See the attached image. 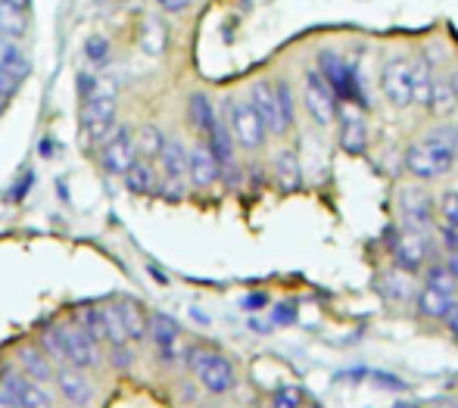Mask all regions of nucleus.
Here are the masks:
<instances>
[{
	"label": "nucleus",
	"mask_w": 458,
	"mask_h": 408,
	"mask_svg": "<svg viewBox=\"0 0 458 408\" xmlns=\"http://www.w3.org/2000/svg\"><path fill=\"white\" fill-rule=\"evenodd\" d=\"M428 284H430V287H437V290H446V293H455V290H458L455 277L449 275L446 265H434V268L428 271Z\"/></svg>",
	"instance_id": "obj_38"
},
{
	"label": "nucleus",
	"mask_w": 458,
	"mask_h": 408,
	"mask_svg": "<svg viewBox=\"0 0 458 408\" xmlns=\"http://www.w3.org/2000/svg\"><path fill=\"white\" fill-rule=\"evenodd\" d=\"M399 212H403L405 225L415 231L434 228V200L421 187H403L399 191Z\"/></svg>",
	"instance_id": "obj_17"
},
{
	"label": "nucleus",
	"mask_w": 458,
	"mask_h": 408,
	"mask_svg": "<svg viewBox=\"0 0 458 408\" xmlns=\"http://www.w3.org/2000/svg\"><path fill=\"white\" fill-rule=\"evenodd\" d=\"M0 69L19 84L31 75V60L25 56V50L19 47V41H13V38H0Z\"/></svg>",
	"instance_id": "obj_25"
},
{
	"label": "nucleus",
	"mask_w": 458,
	"mask_h": 408,
	"mask_svg": "<svg viewBox=\"0 0 458 408\" xmlns=\"http://www.w3.org/2000/svg\"><path fill=\"white\" fill-rule=\"evenodd\" d=\"M106 355H109V361L115 365V371H131V368H134V349H131V343H128V340L109 343Z\"/></svg>",
	"instance_id": "obj_36"
},
{
	"label": "nucleus",
	"mask_w": 458,
	"mask_h": 408,
	"mask_svg": "<svg viewBox=\"0 0 458 408\" xmlns=\"http://www.w3.org/2000/svg\"><path fill=\"white\" fill-rule=\"evenodd\" d=\"M134 144H138V159L153 163V159L159 157V150H163V144H165L163 128L153 125V122H147V125H140V132H134Z\"/></svg>",
	"instance_id": "obj_29"
},
{
	"label": "nucleus",
	"mask_w": 458,
	"mask_h": 408,
	"mask_svg": "<svg viewBox=\"0 0 458 408\" xmlns=\"http://www.w3.org/2000/svg\"><path fill=\"white\" fill-rule=\"evenodd\" d=\"M266 302H268L266 293H256V296H247V300H243V306H247V309H262Z\"/></svg>",
	"instance_id": "obj_44"
},
{
	"label": "nucleus",
	"mask_w": 458,
	"mask_h": 408,
	"mask_svg": "<svg viewBox=\"0 0 458 408\" xmlns=\"http://www.w3.org/2000/svg\"><path fill=\"white\" fill-rule=\"evenodd\" d=\"M0 403L10 408H50V393L22 371H6L0 387Z\"/></svg>",
	"instance_id": "obj_12"
},
{
	"label": "nucleus",
	"mask_w": 458,
	"mask_h": 408,
	"mask_svg": "<svg viewBox=\"0 0 458 408\" xmlns=\"http://www.w3.org/2000/svg\"><path fill=\"white\" fill-rule=\"evenodd\" d=\"M54 387H56V393H60L63 403L72 405V408H88L97 399L91 374L81 371V368H72V365L54 368Z\"/></svg>",
	"instance_id": "obj_11"
},
{
	"label": "nucleus",
	"mask_w": 458,
	"mask_h": 408,
	"mask_svg": "<svg viewBox=\"0 0 458 408\" xmlns=\"http://www.w3.org/2000/svg\"><path fill=\"white\" fill-rule=\"evenodd\" d=\"M453 309H455V293L437 290V287H430V284H424V287L418 290V312H421L424 319L446 321Z\"/></svg>",
	"instance_id": "obj_23"
},
{
	"label": "nucleus",
	"mask_w": 458,
	"mask_h": 408,
	"mask_svg": "<svg viewBox=\"0 0 458 408\" xmlns=\"http://www.w3.org/2000/svg\"><path fill=\"white\" fill-rule=\"evenodd\" d=\"M63 340H66V365L81 368V371H97L103 365V346L88 330H81L75 321L63 325Z\"/></svg>",
	"instance_id": "obj_8"
},
{
	"label": "nucleus",
	"mask_w": 458,
	"mask_h": 408,
	"mask_svg": "<svg viewBox=\"0 0 458 408\" xmlns=\"http://www.w3.org/2000/svg\"><path fill=\"white\" fill-rule=\"evenodd\" d=\"M430 84H434V66L424 56L411 60V103L415 106H428Z\"/></svg>",
	"instance_id": "obj_28"
},
{
	"label": "nucleus",
	"mask_w": 458,
	"mask_h": 408,
	"mask_svg": "<svg viewBox=\"0 0 458 408\" xmlns=\"http://www.w3.org/2000/svg\"><path fill=\"white\" fill-rule=\"evenodd\" d=\"M147 340H150L153 353L163 365H175L178 355H182V327L172 315L153 312L147 321Z\"/></svg>",
	"instance_id": "obj_7"
},
{
	"label": "nucleus",
	"mask_w": 458,
	"mask_h": 408,
	"mask_svg": "<svg viewBox=\"0 0 458 408\" xmlns=\"http://www.w3.org/2000/svg\"><path fill=\"white\" fill-rule=\"evenodd\" d=\"M275 100L277 109H281V119L287 128L296 125V103H293V88L287 81H275Z\"/></svg>",
	"instance_id": "obj_34"
},
{
	"label": "nucleus",
	"mask_w": 458,
	"mask_h": 408,
	"mask_svg": "<svg viewBox=\"0 0 458 408\" xmlns=\"http://www.w3.org/2000/svg\"><path fill=\"white\" fill-rule=\"evenodd\" d=\"M446 321H449V325H453V330L458 334V306L453 309V312H449V319H446Z\"/></svg>",
	"instance_id": "obj_46"
},
{
	"label": "nucleus",
	"mask_w": 458,
	"mask_h": 408,
	"mask_svg": "<svg viewBox=\"0 0 458 408\" xmlns=\"http://www.w3.org/2000/svg\"><path fill=\"white\" fill-rule=\"evenodd\" d=\"M157 163H159V172H163L165 181H184V174H187V147H184V140L182 138H165Z\"/></svg>",
	"instance_id": "obj_22"
},
{
	"label": "nucleus",
	"mask_w": 458,
	"mask_h": 408,
	"mask_svg": "<svg viewBox=\"0 0 458 408\" xmlns=\"http://www.w3.org/2000/svg\"><path fill=\"white\" fill-rule=\"evenodd\" d=\"M85 56L91 66H106L109 56H113V47H109V41L103 35H91L85 41Z\"/></svg>",
	"instance_id": "obj_35"
},
{
	"label": "nucleus",
	"mask_w": 458,
	"mask_h": 408,
	"mask_svg": "<svg viewBox=\"0 0 458 408\" xmlns=\"http://www.w3.org/2000/svg\"><path fill=\"white\" fill-rule=\"evenodd\" d=\"M380 90L384 100L396 109L411 106V60L409 56H390L380 69Z\"/></svg>",
	"instance_id": "obj_9"
},
{
	"label": "nucleus",
	"mask_w": 458,
	"mask_h": 408,
	"mask_svg": "<svg viewBox=\"0 0 458 408\" xmlns=\"http://www.w3.org/2000/svg\"><path fill=\"white\" fill-rule=\"evenodd\" d=\"M458 166V125H443L405 150V172L418 181L446 178Z\"/></svg>",
	"instance_id": "obj_1"
},
{
	"label": "nucleus",
	"mask_w": 458,
	"mask_h": 408,
	"mask_svg": "<svg viewBox=\"0 0 458 408\" xmlns=\"http://www.w3.org/2000/svg\"><path fill=\"white\" fill-rule=\"evenodd\" d=\"M440 218L443 228H455L458 231V187H449L440 197Z\"/></svg>",
	"instance_id": "obj_37"
},
{
	"label": "nucleus",
	"mask_w": 458,
	"mask_h": 408,
	"mask_svg": "<svg viewBox=\"0 0 458 408\" xmlns=\"http://www.w3.org/2000/svg\"><path fill=\"white\" fill-rule=\"evenodd\" d=\"M187 115H191V125L197 128L199 134H209L212 125H216L222 115L216 113V106H212V100L203 94V90H197V94H191V100H187Z\"/></svg>",
	"instance_id": "obj_27"
},
{
	"label": "nucleus",
	"mask_w": 458,
	"mask_h": 408,
	"mask_svg": "<svg viewBox=\"0 0 458 408\" xmlns=\"http://www.w3.org/2000/svg\"><path fill=\"white\" fill-rule=\"evenodd\" d=\"M75 325L81 330H88L103 346L125 340L119 330V321H115V315H113V306H81L79 312H75Z\"/></svg>",
	"instance_id": "obj_15"
},
{
	"label": "nucleus",
	"mask_w": 458,
	"mask_h": 408,
	"mask_svg": "<svg viewBox=\"0 0 458 408\" xmlns=\"http://www.w3.org/2000/svg\"><path fill=\"white\" fill-rule=\"evenodd\" d=\"M272 172H275V184L281 187L284 193H293L302 187V166H300V157L293 150H281L272 163Z\"/></svg>",
	"instance_id": "obj_26"
},
{
	"label": "nucleus",
	"mask_w": 458,
	"mask_h": 408,
	"mask_svg": "<svg viewBox=\"0 0 458 408\" xmlns=\"http://www.w3.org/2000/svg\"><path fill=\"white\" fill-rule=\"evenodd\" d=\"M396 408H421V405H415V403H399Z\"/></svg>",
	"instance_id": "obj_47"
},
{
	"label": "nucleus",
	"mask_w": 458,
	"mask_h": 408,
	"mask_svg": "<svg viewBox=\"0 0 458 408\" xmlns=\"http://www.w3.org/2000/svg\"><path fill=\"white\" fill-rule=\"evenodd\" d=\"M125 181V191L128 193H138V197H150V193L159 191V174H157V166L147 163V159H134V166L122 174Z\"/></svg>",
	"instance_id": "obj_24"
},
{
	"label": "nucleus",
	"mask_w": 458,
	"mask_h": 408,
	"mask_svg": "<svg viewBox=\"0 0 458 408\" xmlns=\"http://www.w3.org/2000/svg\"><path fill=\"white\" fill-rule=\"evenodd\" d=\"M250 106L256 109V115L262 119V125H266L268 134H277V138H284V134L290 132L287 125H284L281 119V109H277V100H275V84L272 81H256L253 88H250Z\"/></svg>",
	"instance_id": "obj_16"
},
{
	"label": "nucleus",
	"mask_w": 458,
	"mask_h": 408,
	"mask_svg": "<svg viewBox=\"0 0 458 408\" xmlns=\"http://www.w3.org/2000/svg\"><path fill=\"white\" fill-rule=\"evenodd\" d=\"M390 250H393V262H396V268L409 271V275L421 271L424 262H428V241H424L421 231L409 228V225L399 228V231H393Z\"/></svg>",
	"instance_id": "obj_14"
},
{
	"label": "nucleus",
	"mask_w": 458,
	"mask_h": 408,
	"mask_svg": "<svg viewBox=\"0 0 458 408\" xmlns=\"http://www.w3.org/2000/svg\"><path fill=\"white\" fill-rule=\"evenodd\" d=\"M225 125H228L234 144L250 153L262 150V144H266V138H268L266 125H262V119L256 115V109L250 106V100L231 97V100L225 103Z\"/></svg>",
	"instance_id": "obj_3"
},
{
	"label": "nucleus",
	"mask_w": 458,
	"mask_h": 408,
	"mask_svg": "<svg viewBox=\"0 0 458 408\" xmlns=\"http://www.w3.org/2000/svg\"><path fill=\"white\" fill-rule=\"evenodd\" d=\"M4 4L16 6V10H29V6H31V0H4Z\"/></svg>",
	"instance_id": "obj_45"
},
{
	"label": "nucleus",
	"mask_w": 458,
	"mask_h": 408,
	"mask_svg": "<svg viewBox=\"0 0 458 408\" xmlns=\"http://www.w3.org/2000/svg\"><path fill=\"white\" fill-rule=\"evenodd\" d=\"M302 100H306V109L312 115L315 125L327 128L337 119V94L331 90V84L321 79L318 69H309L306 72V90H302Z\"/></svg>",
	"instance_id": "obj_10"
},
{
	"label": "nucleus",
	"mask_w": 458,
	"mask_h": 408,
	"mask_svg": "<svg viewBox=\"0 0 458 408\" xmlns=\"http://www.w3.org/2000/svg\"><path fill=\"white\" fill-rule=\"evenodd\" d=\"M184 178H191V184L203 187V191L222 178V166H218V159L212 157V150L203 144V140L187 147V174Z\"/></svg>",
	"instance_id": "obj_19"
},
{
	"label": "nucleus",
	"mask_w": 458,
	"mask_h": 408,
	"mask_svg": "<svg viewBox=\"0 0 458 408\" xmlns=\"http://www.w3.org/2000/svg\"><path fill=\"white\" fill-rule=\"evenodd\" d=\"M275 408H302V390L300 387H281L275 393Z\"/></svg>",
	"instance_id": "obj_39"
},
{
	"label": "nucleus",
	"mask_w": 458,
	"mask_h": 408,
	"mask_svg": "<svg viewBox=\"0 0 458 408\" xmlns=\"http://www.w3.org/2000/svg\"><path fill=\"white\" fill-rule=\"evenodd\" d=\"M115 97H91V100H81L79 106V128L88 138V144H103L106 134L115 128Z\"/></svg>",
	"instance_id": "obj_6"
},
{
	"label": "nucleus",
	"mask_w": 458,
	"mask_h": 408,
	"mask_svg": "<svg viewBox=\"0 0 458 408\" xmlns=\"http://www.w3.org/2000/svg\"><path fill=\"white\" fill-rule=\"evenodd\" d=\"M318 72L321 79L331 84V90L337 94V103H359V106H368V97L362 94V81H359L356 66L337 56L334 50H321L318 54Z\"/></svg>",
	"instance_id": "obj_4"
},
{
	"label": "nucleus",
	"mask_w": 458,
	"mask_h": 408,
	"mask_svg": "<svg viewBox=\"0 0 458 408\" xmlns=\"http://www.w3.org/2000/svg\"><path fill=\"white\" fill-rule=\"evenodd\" d=\"M293 319H296V306H290V302L275 306V325H290Z\"/></svg>",
	"instance_id": "obj_42"
},
{
	"label": "nucleus",
	"mask_w": 458,
	"mask_h": 408,
	"mask_svg": "<svg viewBox=\"0 0 458 408\" xmlns=\"http://www.w3.org/2000/svg\"><path fill=\"white\" fill-rule=\"evenodd\" d=\"M380 287H384V296H390L393 302H405L411 296V290H415V284H411L409 271L390 268L384 277H380Z\"/></svg>",
	"instance_id": "obj_32"
},
{
	"label": "nucleus",
	"mask_w": 458,
	"mask_h": 408,
	"mask_svg": "<svg viewBox=\"0 0 458 408\" xmlns=\"http://www.w3.org/2000/svg\"><path fill=\"white\" fill-rule=\"evenodd\" d=\"M38 346L54 365H66V340H63V325H47L38 334Z\"/></svg>",
	"instance_id": "obj_30"
},
{
	"label": "nucleus",
	"mask_w": 458,
	"mask_h": 408,
	"mask_svg": "<svg viewBox=\"0 0 458 408\" xmlns=\"http://www.w3.org/2000/svg\"><path fill=\"white\" fill-rule=\"evenodd\" d=\"M113 315H115V321H119L122 336H125L131 346L147 343V321H150V315L144 312V306H140L138 300H131V296H122V300H115L113 302Z\"/></svg>",
	"instance_id": "obj_18"
},
{
	"label": "nucleus",
	"mask_w": 458,
	"mask_h": 408,
	"mask_svg": "<svg viewBox=\"0 0 458 408\" xmlns=\"http://www.w3.org/2000/svg\"><path fill=\"white\" fill-rule=\"evenodd\" d=\"M157 4H159V10H163V13H169V16H178V13L191 10L193 0H157Z\"/></svg>",
	"instance_id": "obj_41"
},
{
	"label": "nucleus",
	"mask_w": 458,
	"mask_h": 408,
	"mask_svg": "<svg viewBox=\"0 0 458 408\" xmlns=\"http://www.w3.org/2000/svg\"><path fill=\"white\" fill-rule=\"evenodd\" d=\"M187 368L197 374L199 387H203L209 396H228L234 390V365H231L228 355L216 353V349L191 346L187 349Z\"/></svg>",
	"instance_id": "obj_2"
},
{
	"label": "nucleus",
	"mask_w": 458,
	"mask_h": 408,
	"mask_svg": "<svg viewBox=\"0 0 458 408\" xmlns=\"http://www.w3.org/2000/svg\"><path fill=\"white\" fill-rule=\"evenodd\" d=\"M4 109H6V100H4V97H0V115H4Z\"/></svg>",
	"instance_id": "obj_48"
},
{
	"label": "nucleus",
	"mask_w": 458,
	"mask_h": 408,
	"mask_svg": "<svg viewBox=\"0 0 458 408\" xmlns=\"http://www.w3.org/2000/svg\"><path fill=\"white\" fill-rule=\"evenodd\" d=\"M75 88H79L81 100H91V97H97V90H100V79L91 72H79V79H75Z\"/></svg>",
	"instance_id": "obj_40"
},
{
	"label": "nucleus",
	"mask_w": 458,
	"mask_h": 408,
	"mask_svg": "<svg viewBox=\"0 0 458 408\" xmlns=\"http://www.w3.org/2000/svg\"><path fill=\"white\" fill-rule=\"evenodd\" d=\"M340 125V147H344L350 157H362L368 150V119L365 106L359 103H337V119Z\"/></svg>",
	"instance_id": "obj_13"
},
{
	"label": "nucleus",
	"mask_w": 458,
	"mask_h": 408,
	"mask_svg": "<svg viewBox=\"0 0 458 408\" xmlns=\"http://www.w3.org/2000/svg\"><path fill=\"white\" fill-rule=\"evenodd\" d=\"M140 47L150 56H163L169 47V29L163 25V19H147L144 22V35H140Z\"/></svg>",
	"instance_id": "obj_33"
},
{
	"label": "nucleus",
	"mask_w": 458,
	"mask_h": 408,
	"mask_svg": "<svg viewBox=\"0 0 458 408\" xmlns=\"http://www.w3.org/2000/svg\"><path fill=\"white\" fill-rule=\"evenodd\" d=\"M16 359H19V371H22L25 378H31L35 384H41V387L54 384V368L56 365L41 353V346H38V343H22V346H19V353H16Z\"/></svg>",
	"instance_id": "obj_21"
},
{
	"label": "nucleus",
	"mask_w": 458,
	"mask_h": 408,
	"mask_svg": "<svg viewBox=\"0 0 458 408\" xmlns=\"http://www.w3.org/2000/svg\"><path fill=\"white\" fill-rule=\"evenodd\" d=\"M29 35V19H25V10H16V6L4 4L0 0V38H13V41H19V38Z\"/></svg>",
	"instance_id": "obj_31"
},
{
	"label": "nucleus",
	"mask_w": 458,
	"mask_h": 408,
	"mask_svg": "<svg viewBox=\"0 0 458 408\" xmlns=\"http://www.w3.org/2000/svg\"><path fill=\"white\" fill-rule=\"evenodd\" d=\"M428 109L430 115L443 119V115H453L458 109V72H443L434 75L430 84V97H428Z\"/></svg>",
	"instance_id": "obj_20"
},
{
	"label": "nucleus",
	"mask_w": 458,
	"mask_h": 408,
	"mask_svg": "<svg viewBox=\"0 0 458 408\" xmlns=\"http://www.w3.org/2000/svg\"><path fill=\"white\" fill-rule=\"evenodd\" d=\"M19 90V81H13L10 75L4 72V69H0V97H4V100H10L13 94H16Z\"/></svg>",
	"instance_id": "obj_43"
},
{
	"label": "nucleus",
	"mask_w": 458,
	"mask_h": 408,
	"mask_svg": "<svg viewBox=\"0 0 458 408\" xmlns=\"http://www.w3.org/2000/svg\"><path fill=\"white\" fill-rule=\"evenodd\" d=\"M138 159V144H134V128L131 125H119L106 134V140L100 144V166L106 174H125L128 168Z\"/></svg>",
	"instance_id": "obj_5"
}]
</instances>
